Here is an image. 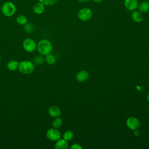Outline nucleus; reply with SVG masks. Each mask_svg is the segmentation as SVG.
Here are the masks:
<instances>
[{
  "mask_svg": "<svg viewBox=\"0 0 149 149\" xmlns=\"http://www.w3.org/2000/svg\"><path fill=\"white\" fill-rule=\"evenodd\" d=\"M37 48L38 51L44 55L50 54L52 49L51 43L47 40H40L37 44Z\"/></svg>",
  "mask_w": 149,
  "mask_h": 149,
  "instance_id": "1",
  "label": "nucleus"
},
{
  "mask_svg": "<svg viewBox=\"0 0 149 149\" xmlns=\"http://www.w3.org/2000/svg\"><path fill=\"white\" fill-rule=\"evenodd\" d=\"M16 11L15 5L10 1L4 2L1 6V12L6 17H10L13 16Z\"/></svg>",
  "mask_w": 149,
  "mask_h": 149,
  "instance_id": "2",
  "label": "nucleus"
},
{
  "mask_svg": "<svg viewBox=\"0 0 149 149\" xmlns=\"http://www.w3.org/2000/svg\"><path fill=\"white\" fill-rule=\"evenodd\" d=\"M19 70L23 74H28L32 73L34 66L32 62L28 61H23L19 63Z\"/></svg>",
  "mask_w": 149,
  "mask_h": 149,
  "instance_id": "3",
  "label": "nucleus"
},
{
  "mask_svg": "<svg viewBox=\"0 0 149 149\" xmlns=\"http://www.w3.org/2000/svg\"><path fill=\"white\" fill-rule=\"evenodd\" d=\"M93 16V12L91 9L88 8H83L80 9L77 12L78 18L83 22L90 20Z\"/></svg>",
  "mask_w": 149,
  "mask_h": 149,
  "instance_id": "4",
  "label": "nucleus"
},
{
  "mask_svg": "<svg viewBox=\"0 0 149 149\" xmlns=\"http://www.w3.org/2000/svg\"><path fill=\"white\" fill-rule=\"evenodd\" d=\"M23 47L26 51L28 52H32L36 49L37 44L33 39L26 38L23 42Z\"/></svg>",
  "mask_w": 149,
  "mask_h": 149,
  "instance_id": "5",
  "label": "nucleus"
},
{
  "mask_svg": "<svg viewBox=\"0 0 149 149\" xmlns=\"http://www.w3.org/2000/svg\"><path fill=\"white\" fill-rule=\"evenodd\" d=\"M61 132L56 128H51L47 130L46 133L47 137L51 141H57L61 137Z\"/></svg>",
  "mask_w": 149,
  "mask_h": 149,
  "instance_id": "6",
  "label": "nucleus"
},
{
  "mask_svg": "<svg viewBox=\"0 0 149 149\" xmlns=\"http://www.w3.org/2000/svg\"><path fill=\"white\" fill-rule=\"evenodd\" d=\"M123 5L127 10L133 11L137 8L139 1L138 0H124Z\"/></svg>",
  "mask_w": 149,
  "mask_h": 149,
  "instance_id": "7",
  "label": "nucleus"
},
{
  "mask_svg": "<svg viewBox=\"0 0 149 149\" xmlns=\"http://www.w3.org/2000/svg\"><path fill=\"white\" fill-rule=\"evenodd\" d=\"M126 125L131 130H135L140 126L139 119L135 117H130L126 120Z\"/></svg>",
  "mask_w": 149,
  "mask_h": 149,
  "instance_id": "8",
  "label": "nucleus"
},
{
  "mask_svg": "<svg viewBox=\"0 0 149 149\" xmlns=\"http://www.w3.org/2000/svg\"><path fill=\"white\" fill-rule=\"evenodd\" d=\"M33 10L37 15H41L45 10V5L38 1L34 5Z\"/></svg>",
  "mask_w": 149,
  "mask_h": 149,
  "instance_id": "9",
  "label": "nucleus"
},
{
  "mask_svg": "<svg viewBox=\"0 0 149 149\" xmlns=\"http://www.w3.org/2000/svg\"><path fill=\"white\" fill-rule=\"evenodd\" d=\"M132 19L136 23H140L143 20V13L139 10H133L131 15Z\"/></svg>",
  "mask_w": 149,
  "mask_h": 149,
  "instance_id": "10",
  "label": "nucleus"
},
{
  "mask_svg": "<svg viewBox=\"0 0 149 149\" xmlns=\"http://www.w3.org/2000/svg\"><path fill=\"white\" fill-rule=\"evenodd\" d=\"M48 112L49 115L53 118L59 117L61 113L60 109L58 107L54 105L50 107L48 109Z\"/></svg>",
  "mask_w": 149,
  "mask_h": 149,
  "instance_id": "11",
  "label": "nucleus"
},
{
  "mask_svg": "<svg viewBox=\"0 0 149 149\" xmlns=\"http://www.w3.org/2000/svg\"><path fill=\"white\" fill-rule=\"evenodd\" d=\"M138 10L141 13H146L149 11V2L148 1H143L139 3L137 6Z\"/></svg>",
  "mask_w": 149,
  "mask_h": 149,
  "instance_id": "12",
  "label": "nucleus"
},
{
  "mask_svg": "<svg viewBox=\"0 0 149 149\" xmlns=\"http://www.w3.org/2000/svg\"><path fill=\"white\" fill-rule=\"evenodd\" d=\"M55 149H67L68 148V141L65 139H58L55 144Z\"/></svg>",
  "mask_w": 149,
  "mask_h": 149,
  "instance_id": "13",
  "label": "nucleus"
},
{
  "mask_svg": "<svg viewBox=\"0 0 149 149\" xmlns=\"http://www.w3.org/2000/svg\"><path fill=\"white\" fill-rule=\"evenodd\" d=\"M76 80L80 82H83L88 78V73L86 70H81L76 74Z\"/></svg>",
  "mask_w": 149,
  "mask_h": 149,
  "instance_id": "14",
  "label": "nucleus"
},
{
  "mask_svg": "<svg viewBox=\"0 0 149 149\" xmlns=\"http://www.w3.org/2000/svg\"><path fill=\"white\" fill-rule=\"evenodd\" d=\"M19 62L16 60H11L7 64V68L10 71H15L19 67Z\"/></svg>",
  "mask_w": 149,
  "mask_h": 149,
  "instance_id": "15",
  "label": "nucleus"
},
{
  "mask_svg": "<svg viewBox=\"0 0 149 149\" xmlns=\"http://www.w3.org/2000/svg\"><path fill=\"white\" fill-rule=\"evenodd\" d=\"M16 22L20 25H24L27 22V18L23 15H20L16 18Z\"/></svg>",
  "mask_w": 149,
  "mask_h": 149,
  "instance_id": "16",
  "label": "nucleus"
},
{
  "mask_svg": "<svg viewBox=\"0 0 149 149\" xmlns=\"http://www.w3.org/2000/svg\"><path fill=\"white\" fill-rule=\"evenodd\" d=\"M52 126L54 128H56V129L59 128L62 126V119H61L59 117L55 118V119L52 121Z\"/></svg>",
  "mask_w": 149,
  "mask_h": 149,
  "instance_id": "17",
  "label": "nucleus"
},
{
  "mask_svg": "<svg viewBox=\"0 0 149 149\" xmlns=\"http://www.w3.org/2000/svg\"><path fill=\"white\" fill-rule=\"evenodd\" d=\"M45 61L47 62V63L49 65H53L55 63L56 59L55 56L52 55V54H48L46 55V58H45Z\"/></svg>",
  "mask_w": 149,
  "mask_h": 149,
  "instance_id": "18",
  "label": "nucleus"
},
{
  "mask_svg": "<svg viewBox=\"0 0 149 149\" xmlns=\"http://www.w3.org/2000/svg\"><path fill=\"white\" fill-rule=\"evenodd\" d=\"M63 139H65V140L70 141L73 137V133H72V132L70 130H67L64 132L63 134Z\"/></svg>",
  "mask_w": 149,
  "mask_h": 149,
  "instance_id": "19",
  "label": "nucleus"
},
{
  "mask_svg": "<svg viewBox=\"0 0 149 149\" xmlns=\"http://www.w3.org/2000/svg\"><path fill=\"white\" fill-rule=\"evenodd\" d=\"M24 30L27 33H31L34 30V26L31 23L27 22L24 25Z\"/></svg>",
  "mask_w": 149,
  "mask_h": 149,
  "instance_id": "20",
  "label": "nucleus"
},
{
  "mask_svg": "<svg viewBox=\"0 0 149 149\" xmlns=\"http://www.w3.org/2000/svg\"><path fill=\"white\" fill-rule=\"evenodd\" d=\"M58 0H38L39 2L42 3L45 6H52L55 5Z\"/></svg>",
  "mask_w": 149,
  "mask_h": 149,
  "instance_id": "21",
  "label": "nucleus"
},
{
  "mask_svg": "<svg viewBox=\"0 0 149 149\" xmlns=\"http://www.w3.org/2000/svg\"><path fill=\"white\" fill-rule=\"evenodd\" d=\"M44 57L42 56H41V55H38V56H36L34 59V62H35L36 64H37V65L42 64L44 62Z\"/></svg>",
  "mask_w": 149,
  "mask_h": 149,
  "instance_id": "22",
  "label": "nucleus"
},
{
  "mask_svg": "<svg viewBox=\"0 0 149 149\" xmlns=\"http://www.w3.org/2000/svg\"><path fill=\"white\" fill-rule=\"evenodd\" d=\"M83 147L79 144H74L70 147V149H82Z\"/></svg>",
  "mask_w": 149,
  "mask_h": 149,
  "instance_id": "23",
  "label": "nucleus"
},
{
  "mask_svg": "<svg viewBox=\"0 0 149 149\" xmlns=\"http://www.w3.org/2000/svg\"><path fill=\"white\" fill-rule=\"evenodd\" d=\"M140 134V132L139 130H137V129L134 130V134L136 136H139Z\"/></svg>",
  "mask_w": 149,
  "mask_h": 149,
  "instance_id": "24",
  "label": "nucleus"
},
{
  "mask_svg": "<svg viewBox=\"0 0 149 149\" xmlns=\"http://www.w3.org/2000/svg\"><path fill=\"white\" fill-rule=\"evenodd\" d=\"M93 1L96 3H100L103 1V0H93Z\"/></svg>",
  "mask_w": 149,
  "mask_h": 149,
  "instance_id": "25",
  "label": "nucleus"
},
{
  "mask_svg": "<svg viewBox=\"0 0 149 149\" xmlns=\"http://www.w3.org/2000/svg\"><path fill=\"white\" fill-rule=\"evenodd\" d=\"M79 2H82V3H84V2H88L90 0H77Z\"/></svg>",
  "mask_w": 149,
  "mask_h": 149,
  "instance_id": "26",
  "label": "nucleus"
},
{
  "mask_svg": "<svg viewBox=\"0 0 149 149\" xmlns=\"http://www.w3.org/2000/svg\"><path fill=\"white\" fill-rule=\"evenodd\" d=\"M147 99L148 101H149V93L148 94V95H147Z\"/></svg>",
  "mask_w": 149,
  "mask_h": 149,
  "instance_id": "27",
  "label": "nucleus"
},
{
  "mask_svg": "<svg viewBox=\"0 0 149 149\" xmlns=\"http://www.w3.org/2000/svg\"><path fill=\"white\" fill-rule=\"evenodd\" d=\"M1 55H0V61H1Z\"/></svg>",
  "mask_w": 149,
  "mask_h": 149,
  "instance_id": "28",
  "label": "nucleus"
}]
</instances>
